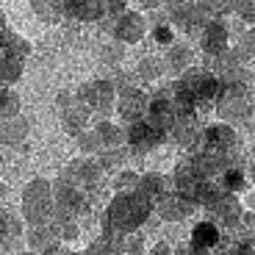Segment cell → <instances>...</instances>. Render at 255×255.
Masks as SVG:
<instances>
[{
  "instance_id": "cell-16",
  "label": "cell",
  "mask_w": 255,
  "mask_h": 255,
  "mask_svg": "<svg viewBox=\"0 0 255 255\" xmlns=\"http://www.w3.org/2000/svg\"><path fill=\"white\" fill-rule=\"evenodd\" d=\"M222 242V233H219V225L211 222V219H203V222L194 225V230H191V244L200 250H214L217 244Z\"/></svg>"
},
{
  "instance_id": "cell-3",
  "label": "cell",
  "mask_w": 255,
  "mask_h": 255,
  "mask_svg": "<svg viewBox=\"0 0 255 255\" xmlns=\"http://www.w3.org/2000/svg\"><path fill=\"white\" fill-rule=\"evenodd\" d=\"M166 128L155 125L150 117L144 120L133 122V125H128V147L133 150V153H150L155 147H161L166 141Z\"/></svg>"
},
{
  "instance_id": "cell-38",
  "label": "cell",
  "mask_w": 255,
  "mask_h": 255,
  "mask_svg": "<svg viewBox=\"0 0 255 255\" xmlns=\"http://www.w3.org/2000/svg\"><path fill=\"white\" fill-rule=\"evenodd\" d=\"M58 255H81V253H67V250H58ZM86 255V253H83Z\"/></svg>"
},
{
  "instance_id": "cell-8",
  "label": "cell",
  "mask_w": 255,
  "mask_h": 255,
  "mask_svg": "<svg viewBox=\"0 0 255 255\" xmlns=\"http://www.w3.org/2000/svg\"><path fill=\"white\" fill-rule=\"evenodd\" d=\"M100 169L103 166L97 164V161H75V164L67 166V172H64V180H70L72 186H78L81 191H86L92 197V191H95V186L100 183Z\"/></svg>"
},
{
  "instance_id": "cell-10",
  "label": "cell",
  "mask_w": 255,
  "mask_h": 255,
  "mask_svg": "<svg viewBox=\"0 0 255 255\" xmlns=\"http://www.w3.org/2000/svg\"><path fill=\"white\" fill-rule=\"evenodd\" d=\"M144 31H147V22H144V17L136 14V11L120 14L117 22H114V28H111V33L120 39L122 45H136V42L144 36Z\"/></svg>"
},
{
  "instance_id": "cell-19",
  "label": "cell",
  "mask_w": 255,
  "mask_h": 255,
  "mask_svg": "<svg viewBox=\"0 0 255 255\" xmlns=\"http://www.w3.org/2000/svg\"><path fill=\"white\" fill-rule=\"evenodd\" d=\"M56 239H58V230L56 228H47V225H33L31 233H28V244L39 253H45V250L56 247Z\"/></svg>"
},
{
  "instance_id": "cell-27",
  "label": "cell",
  "mask_w": 255,
  "mask_h": 255,
  "mask_svg": "<svg viewBox=\"0 0 255 255\" xmlns=\"http://www.w3.org/2000/svg\"><path fill=\"white\" fill-rule=\"evenodd\" d=\"M164 72V64H161V58H155V56H147V58H141V64H139V72L136 75L139 78H150V81H155V78Z\"/></svg>"
},
{
  "instance_id": "cell-34",
  "label": "cell",
  "mask_w": 255,
  "mask_h": 255,
  "mask_svg": "<svg viewBox=\"0 0 255 255\" xmlns=\"http://www.w3.org/2000/svg\"><path fill=\"white\" fill-rule=\"evenodd\" d=\"M175 255H208V253H205V250H200V247H194V244H186V247H180L178 250V253H175Z\"/></svg>"
},
{
  "instance_id": "cell-23",
  "label": "cell",
  "mask_w": 255,
  "mask_h": 255,
  "mask_svg": "<svg viewBox=\"0 0 255 255\" xmlns=\"http://www.w3.org/2000/svg\"><path fill=\"white\" fill-rule=\"evenodd\" d=\"M19 72H22V58H0V89L17 81Z\"/></svg>"
},
{
  "instance_id": "cell-26",
  "label": "cell",
  "mask_w": 255,
  "mask_h": 255,
  "mask_svg": "<svg viewBox=\"0 0 255 255\" xmlns=\"http://www.w3.org/2000/svg\"><path fill=\"white\" fill-rule=\"evenodd\" d=\"M25 120H6V125L0 128V139L3 141H17V139H22L25 136Z\"/></svg>"
},
{
  "instance_id": "cell-28",
  "label": "cell",
  "mask_w": 255,
  "mask_h": 255,
  "mask_svg": "<svg viewBox=\"0 0 255 255\" xmlns=\"http://www.w3.org/2000/svg\"><path fill=\"white\" fill-rule=\"evenodd\" d=\"M153 39L158 45H172V22H169V19H155Z\"/></svg>"
},
{
  "instance_id": "cell-24",
  "label": "cell",
  "mask_w": 255,
  "mask_h": 255,
  "mask_svg": "<svg viewBox=\"0 0 255 255\" xmlns=\"http://www.w3.org/2000/svg\"><path fill=\"white\" fill-rule=\"evenodd\" d=\"M17 109H19V97L11 89H0V122L17 117Z\"/></svg>"
},
{
  "instance_id": "cell-1",
  "label": "cell",
  "mask_w": 255,
  "mask_h": 255,
  "mask_svg": "<svg viewBox=\"0 0 255 255\" xmlns=\"http://www.w3.org/2000/svg\"><path fill=\"white\" fill-rule=\"evenodd\" d=\"M153 211V203L144 200L136 189L130 191H120L111 205L106 208V217H103V228L106 233H120V236H128L133 233L136 228L144 225V219L150 217Z\"/></svg>"
},
{
  "instance_id": "cell-21",
  "label": "cell",
  "mask_w": 255,
  "mask_h": 255,
  "mask_svg": "<svg viewBox=\"0 0 255 255\" xmlns=\"http://www.w3.org/2000/svg\"><path fill=\"white\" fill-rule=\"evenodd\" d=\"M31 6L45 22H58L64 17V0H31Z\"/></svg>"
},
{
  "instance_id": "cell-13",
  "label": "cell",
  "mask_w": 255,
  "mask_h": 255,
  "mask_svg": "<svg viewBox=\"0 0 255 255\" xmlns=\"http://www.w3.org/2000/svg\"><path fill=\"white\" fill-rule=\"evenodd\" d=\"M169 133H172V139L178 141V144L189 147V150H197L200 144V120L197 114H186V117H178L175 120V125L169 128Z\"/></svg>"
},
{
  "instance_id": "cell-7",
  "label": "cell",
  "mask_w": 255,
  "mask_h": 255,
  "mask_svg": "<svg viewBox=\"0 0 255 255\" xmlns=\"http://www.w3.org/2000/svg\"><path fill=\"white\" fill-rule=\"evenodd\" d=\"M147 117L155 122V125L166 128V133H169V128L175 125L178 120V106H175V97H172V89H158L153 97H150V106H147Z\"/></svg>"
},
{
  "instance_id": "cell-11",
  "label": "cell",
  "mask_w": 255,
  "mask_h": 255,
  "mask_svg": "<svg viewBox=\"0 0 255 255\" xmlns=\"http://www.w3.org/2000/svg\"><path fill=\"white\" fill-rule=\"evenodd\" d=\"M147 106H150V100H147L144 92L130 89V92H125V95L120 97L117 114H120L128 125H133V122H139V120H144V117H147Z\"/></svg>"
},
{
  "instance_id": "cell-35",
  "label": "cell",
  "mask_w": 255,
  "mask_h": 255,
  "mask_svg": "<svg viewBox=\"0 0 255 255\" xmlns=\"http://www.w3.org/2000/svg\"><path fill=\"white\" fill-rule=\"evenodd\" d=\"M6 33H8V28H6V31L0 28V58H8L6 56Z\"/></svg>"
},
{
  "instance_id": "cell-39",
  "label": "cell",
  "mask_w": 255,
  "mask_h": 255,
  "mask_svg": "<svg viewBox=\"0 0 255 255\" xmlns=\"http://www.w3.org/2000/svg\"><path fill=\"white\" fill-rule=\"evenodd\" d=\"M250 203H253V205H255V197H253V200H250Z\"/></svg>"
},
{
  "instance_id": "cell-6",
  "label": "cell",
  "mask_w": 255,
  "mask_h": 255,
  "mask_svg": "<svg viewBox=\"0 0 255 255\" xmlns=\"http://www.w3.org/2000/svg\"><path fill=\"white\" fill-rule=\"evenodd\" d=\"M205 211L214 217L211 222L225 225V228H236L239 219H242V205H239V197H236V194H230V191H219L217 197L205 205Z\"/></svg>"
},
{
  "instance_id": "cell-37",
  "label": "cell",
  "mask_w": 255,
  "mask_h": 255,
  "mask_svg": "<svg viewBox=\"0 0 255 255\" xmlns=\"http://www.w3.org/2000/svg\"><path fill=\"white\" fill-rule=\"evenodd\" d=\"M139 6H144V8H158V6H164V0H139Z\"/></svg>"
},
{
  "instance_id": "cell-22",
  "label": "cell",
  "mask_w": 255,
  "mask_h": 255,
  "mask_svg": "<svg viewBox=\"0 0 255 255\" xmlns=\"http://www.w3.org/2000/svg\"><path fill=\"white\" fill-rule=\"evenodd\" d=\"M217 183L222 186L225 191H230V194H239V189L244 186V172H242V166H239V164L228 166V169H225V172L217 178Z\"/></svg>"
},
{
  "instance_id": "cell-2",
  "label": "cell",
  "mask_w": 255,
  "mask_h": 255,
  "mask_svg": "<svg viewBox=\"0 0 255 255\" xmlns=\"http://www.w3.org/2000/svg\"><path fill=\"white\" fill-rule=\"evenodd\" d=\"M22 214L31 225H47L56 214L53 208V194H50V186L45 180H36L25 189V200H22Z\"/></svg>"
},
{
  "instance_id": "cell-4",
  "label": "cell",
  "mask_w": 255,
  "mask_h": 255,
  "mask_svg": "<svg viewBox=\"0 0 255 255\" xmlns=\"http://www.w3.org/2000/svg\"><path fill=\"white\" fill-rule=\"evenodd\" d=\"M236 130L225 122L219 125H208L200 136V150H208V153H219V155H236Z\"/></svg>"
},
{
  "instance_id": "cell-30",
  "label": "cell",
  "mask_w": 255,
  "mask_h": 255,
  "mask_svg": "<svg viewBox=\"0 0 255 255\" xmlns=\"http://www.w3.org/2000/svg\"><path fill=\"white\" fill-rule=\"evenodd\" d=\"M236 11L242 19L255 22V0H236Z\"/></svg>"
},
{
  "instance_id": "cell-25",
  "label": "cell",
  "mask_w": 255,
  "mask_h": 255,
  "mask_svg": "<svg viewBox=\"0 0 255 255\" xmlns=\"http://www.w3.org/2000/svg\"><path fill=\"white\" fill-rule=\"evenodd\" d=\"M200 6L205 8L208 17H222V14L236 11V0H200Z\"/></svg>"
},
{
  "instance_id": "cell-18",
  "label": "cell",
  "mask_w": 255,
  "mask_h": 255,
  "mask_svg": "<svg viewBox=\"0 0 255 255\" xmlns=\"http://www.w3.org/2000/svg\"><path fill=\"white\" fill-rule=\"evenodd\" d=\"M164 61H166V67H169L172 72H183V70H191V64H194V53H191L186 45H180V42H172Z\"/></svg>"
},
{
  "instance_id": "cell-5",
  "label": "cell",
  "mask_w": 255,
  "mask_h": 255,
  "mask_svg": "<svg viewBox=\"0 0 255 255\" xmlns=\"http://www.w3.org/2000/svg\"><path fill=\"white\" fill-rule=\"evenodd\" d=\"M78 100L86 106V111L109 114L114 106V86H111V81H92L78 92Z\"/></svg>"
},
{
  "instance_id": "cell-15",
  "label": "cell",
  "mask_w": 255,
  "mask_h": 255,
  "mask_svg": "<svg viewBox=\"0 0 255 255\" xmlns=\"http://www.w3.org/2000/svg\"><path fill=\"white\" fill-rule=\"evenodd\" d=\"M64 17L95 22V19L103 17V6H100V0H64Z\"/></svg>"
},
{
  "instance_id": "cell-17",
  "label": "cell",
  "mask_w": 255,
  "mask_h": 255,
  "mask_svg": "<svg viewBox=\"0 0 255 255\" xmlns=\"http://www.w3.org/2000/svg\"><path fill=\"white\" fill-rule=\"evenodd\" d=\"M86 120H89V111H86V106H83L81 100L61 106V122L70 133H75V136L81 133L83 128H86Z\"/></svg>"
},
{
  "instance_id": "cell-32",
  "label": "cell",
  "mask_w": 255,
  "mask_h": 255,
  "mask_svg": "<svg viewBox=\"0 0 255 255\" xmlns=\"http://www.w3.org/2000/svg\"><path fill=\"white\" fill-rule=\"evenodd\" d=\"M120 58H122V42H120V45L103 47V61H106V64H117Z\"/></svg>"
},
{
  "instance_id": "cell-40",
  "label": "cell",
  "mask_w": 255,
  "mask_h": 255,
  "mask_svg": "<svg viewBox=\"0 0 255 255\" xmlns=\"http://www.w3.org/2000/svg\"><path fill=\"white\" fill-rule=\"evenodd\" d=\"M0 191H3V189H0Z\"/></svg>"
},
{
  "instance_id": "cell-36",
  "label": "cell",
  "mask_w": 255,
  "mask_h": 255,
  "mask_svg": "<svg viewBox=\"0 0 255 255\" xmlns=\"http://www.w3.org/2000/svg\"><path fill=\"white\" fill-rule=\"evenodd\" d=\"M147 255H169V247H166V244H155Z\"/></svg>"
},
{
  "instance_id": "cell-9",
  "label": "cell",
  "mask_w": 255,
  "mask_h": 255,
  "mask_svg": "<svg viewBox=\"0 0 255 255\" xmlns=\"http://www.w3.org/2000/svg\"><path fill=\"white\" fill-rule=\"evenodd\" d=\"M194 208L197 205L191 203V200H186L183 194H178V191H166L164 197L155 203V211H158V217L166 219V222H180L183 217H189V214H194Z\"/></svg>"
},
{
  "instance_id": "cell-31",
  "label": "cell",
  "mask_w": 255,
  "mask_h": 255,
  "mask_svg": "<svg viewBox=\"0 0 255 255\" xmlns=\"http://www.w3.org/2000/svg\"><path fill=\"white\" fill-rule=\"evenodd\" d=\"M217 255H255V253H253V247H250V244L236 242V244H230V247H222Z\"/></svg>"
},
{
  "instance_id": "cell-12",
  "label": "cell",
  "mask_w": 255,
  "mask_h": 255,
  "mask_svg": "<svg viewBox=\"0 0 255 255\" xmlns=\"http://www.w3.org/2000/svg\"><path fill=\"white\" fill-rule=\"evenodd\" d=\"M200 47H203L205 56H222L225 50H228V28H225V22H219V19H211L208 25H205V31L200 33Z\"/></svg>"
},
{
  "instance_id": "cell-14",
  "label": "cell",
  "mask_w": 255,
  "mask_h": 255,
  "mask_svg": "<svg viewBox=\"0 0 255 255\" xmlns=\"http://www.w3.org/2000/svg\"><path fill=\"white\" fill-rule=\"evenodd\" d=\"M172 189L169 186V180L164 178V175H158V172H150V175H141L139 178V183H136V191H139L144 200H150V203H158L161 197H164L166 191Z\"/></svg>"
},
{
  "instance_id": "cell-33",
  "label": "cell",
  "mask_w": 255,
  "mask_h": 255,
  "mask_svg": "<svg viewBox=\"0 0 255 255\" xmlns=\"http://www.w3.org/2000/svg\"><path fill=\"white\" fill-rule=\"evenodd\" d=\"M136 183H139V178H136L133 172H122V175H117V180H114V189H117V191H122L125 186H133V189H136Z\"/></svg>"
},
{
  "instance_id": "cell-20",
  "label": "cell",
  "mask_w": 255,
  "mask_h": 255,
  "mask_svg": "<svg viewBox=\"0 0 255 255\" xmlns=\"http://www.w3.org/2000/svg\"><path fill=\"white\" fill-rule=\"evenodd\" d=\"M122 242H125V236H120V233H103L97 242L89 244L86 255H120Z\"/></svg>"
},
{
  "instance_id": "cell-29",
  "label": "cell",
  "mask_w": 255,
  "mask_h": 255,
  "mask_svg": "<svg viewBox=\"0 0 255 255\" xmlns=\"http://www.w3.org/2000/svg\"><path fill=\"white\" fill-rule=\"evenodd\" d=\"M125 3L128 0H100L103 17H120V14H125Z\"/></svg>"
}]
</instances>
